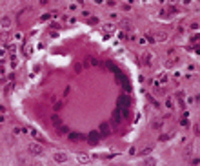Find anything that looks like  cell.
I'll return each mask as SVG.
<instances>
[{
  "label": "cell",
  "mask_w": 200,
  "mask_h": 166,
  "mask_svg": "<svg viewBox=\"0 0 200 166\" xmlns=\"http://www.w3.org/2000/svg\"><path fill=\"white\" fill-rule=\"evenodd\" d=\"M27 153H29V155H33V157H40L42 153H44V146L38 144V142H29Z\"/></svg>",
  "instance_id": "cell-1"
},
{
  "label": "cell",
  "mask_w": 200,
  "mask_h": 166,
  "mask_svg": "<svg viewBox=\"0 0 200 166\" xmlns=\"http://www.w3.org/2000/svg\"><path fill=\"white\" fill-rule=\"evenodd\" d=\"M53 161H55L56 164H64V162L69 161V155L66 152H55L53 153Z\"/></svg>",
  "instance_id": "cell-2"
},
{
  "label": "cell",
  "mask_w": 200,
  "mask_h": 166,
  "mask_svg": "<svg viewBox=\"0 0 200 166\" xmlns=\"http://www.w3.org/2000/svg\"><path fill=\"white\" fill-rule=\"evenodd\" d=\"M153 60H155V55H153L151 51H144V55H142V64H144V66H151Z\"/></svg>",
  "instance_id": "cell-3"
},
{
  "label": "cell",
  "mask_w": 200,
  "mask_h": 166,
  "mask_svg": "<svg viewBox=\"0 0 200 166\" xmlns=\"http://www.w3.org/2000/svg\"><path fill=\"white\" fill-rule=\"evenodd\" d=\"M98 133H100V137H107V135L111 133L109 122H102V124H100V128H98Z\"/></svg>",
  "instance_id": "cell-4"
},
{
  "label": "cell",
  "mask_w": 200,
  "mask_h": 166,
  "mask_svg": "<svg viewBox=\"0 0 200 166\" xmlns=\"http://www.w3.org/2000/svg\"><path fill=\"white\" fill-rule=\"evenodd\" d=\"M167 80H169V79H167V75L166 73H158V75H157V86H166L167 84Z\"/></svg>",
  "instance_id": "cell-5"
},
{
  "label": "cell",
  "mask_w": 200,
  "mask_h": 166,
  "mask_svg": "<svg viewBox=\"0 0 200 166\" xmlns=\"http://www.w3.org/2000/svg\"><path fill=\"white\" fill-rule=\"evenodd\" d=\"M164 108H166V110H175V99L173 97H166L164 99Z\"/></svg>",
  "instance_id": "cell-6"
},
{
  "label": "cell",
  "mask_w": 200,
  "mask_h": 166,
  "mask_svg": "<svg viewBox=\"0 0 200 166\" xmlns=\"http://www.w3.org/2000/svg\"><path fill=\"white\" fill-rule=\"evenodd\" d=\"M9 26H11V18H9V17H2V18H0V28L7 29Z\"/></svg>",
  "instance_id": "cell-7"
},
{
  "label": "cell",
  "mask_w": 200,
  "mask_h": 166,
  "mask_svg": "<svg viewBox=\"0 0 200 166\" xmlns=\"http://www.w3.org/2000/svg\"><path fill=\"white\" fill-rule=\"evenodd\" d=\"M98 141H100V133H98V132L89 133V142H91V144H97Z\"/></svg>",
  "instance_id": "cell-8"
},
{
  "label": "cell",
  "mask_w": 200,
  "mask_h": 166,
  "mask_svg": "<svg viewBox=\"0 0 200 166\" xmlns=\"http://www.w3.org/2000/svg\"><path fill=\"white\" fill-rule=\"evenodd\" d=\"M164 40H167V33H166V31H160V33H157L155 42H164Z\"/></svg>",
  "instance_id": "cell-9"
},
{
  "label": "cell",
  "mask_w": 200,
  "mask_h": 166,
  "mask_svg": "<svg viewBox=\"0 0 200 166\" xmlns=\"http://www.w3.org/2000/svg\"><path fill=\"white\" fill-rule=\"evenodd\" d=\"M195 102H196V95H187L186 97V104L187 106H193Z\"/></svg>",
  "instance_id": "cell-10"
},
{
  "label": "cell",
  "mask_w": 200,
  "mask_h": 166,
  "mask_svg": "<svg viewBox=\"0 0 200 166\" xmlns=\"http://www.w3.org/2000/svg\"><path fill=\"white\" fill-rule=\"evenodd\" d=\"M162 126H164V122H162V120H153L151 128H153V130H160Z\"/></svg>",
  "instance_id": "cell-11"
},
{
  "label": "cell",
  "mask_w": 200,
  "mask_h": 166,
  "mask_svg": "<svg viewBox=\"0 0 200 166\" xmlns=\"http://www.w3.org/2000/svg\"><path fill=\"white\" fill-rule=\"evenodd\" d=\"M22 133H24V130H22L20 126H15V128H13V135H16V137H20Z\"/></svg>",
  "instance_id": "cell-12"
},
{
  "label": "cell",
  "mask_w": 200,
  "mask_h": 166,
  "mask_svg": "<svg viewBox=\"0 0 200 166\" xmlns=\"http://www.w3.org/2000/svg\"><path fill=\"white\" fill-rule=\"evenodd\" d=\"M13 40L15 42H22V40H24V33H20V31H18V33H15Z\"/></svg>",
  "instance_id": "cell-13"
},
{
  "label": "cell",
  "mask_w": 200,
  "mask_h": 166,
  "mask_svg": "<svg viewBox=\"0 0 200 166\" xmlns=\"http://www.w3.org/2000/svg\"><path fill=\"white\" fill-rule=\"evenodd\" d=\"M78 7H80V6H78L76 2H71V4L67 6V9H69V11H78Z\"/></svg>",
  "instance_id": "cell-14"
},
{
  "label": "cell",
  "mask_w": 200,
  "mask_h": 166,
  "mask_svg": "<svg viewBox=\"0 0 200 166\" xmlns=\"http://www.w3.org/2000/svg\"><path fill=\"white\" fill-rule=\"evenodd\" d=\"M69 141L76 142V141H80V135H78V133H69Z\"/></svg>",
  "instance_id": "cell-15"
},
{
  "label": "cell",
  "mask_w": 200,
  "mask_h": 166,
  "mask_svg": "<svg viewBox=\"0 0 200 166\" xmlns=\"http://www.w3.org/2000/svg\"><path fill=\"white\" fill-rule=\"evenodd\" d=\"M104 4H106V6H107V7H118V4H117V2H115V0H106Z\"/></svg>",
  "instance_id": "cell-16"
},
{
  "label": "cell",
  "mask_w": 200,
  "mask_h": 166,
  "mask_svg": "<svg viewBox=\"0 0 200 166\" xmlns=\"http://www.w3.org/2000/svg\"><path fill=\"white\" fill-rule=\"evenodd\" d=\"M180 126H182V128H186L187 124H189V120H187V117H184V115H182V119H180V122H178Z\"/></svg>",
  "instance_id": "cell-17"
},
{
  "label": "cell",
  "mask_w": 200,
  "mask_h": 166,
  "mask_svg": "<svg viewBox=\"0 0 200 166\" xmlns=\"http://www.w3.org/2000/svg\"><path fill=\"white\" fill-rule=\"evenodd\" d=\"M58 133H60V135H66V133H69V128H67V126H62V124H60V130H58Z\"/></svg>",
  "instance_id": "cell-18"
},
{
  "label": "cell",
  "mask_w": 200,
  "mask_h": 166,
  "mask_svg": "<svg viewBox=\"0 0 200 166\" xmlns=\"http://www.w3.org/2000/svg\"><path fill=\"white\" fill-rule=\"evenodd\" d=\"M53 124H56V126H60V124H62V120H60V117H58L56 113L53 115Z\"/></svg>",
  "instance_id": "cell-19"
},
{
  "label": "cell",
  "mask_w": 200,
  "mask_h": 166,
  "mask_svg": "<svg viewBox=\"0 0 200 166\" xmlns=\"http://www.w3.org/2000/svg\"><path fill=\"white\" fill-rule=\"evenodd\" d=\"M173 77H175L176 80H180V79H182V71H180V69H175V73H173Z\"/></svg>",
  "instance_id": "cell-20"
},
{
  "label": "cell",
  "mask_w": 200,
  "mask_h": 166,
  "mask_svg": "<svg viewBox=\"0 0 200 166\" xmlns=\"http://www.w3.org/2000/svg\"><path fill=\"white\" fill-rule=\"evenodd\" d=\"M115 35H117V37H118V38H120V40H124V38H125V33H124V31H122V29H118V31H117V33H115Z\"/></svg>",
  "instance_id": "cell-21"
},
{
  "label": "cell",
  "mask_w": 200,
  "mask_h": 166,
  "mask_svg": "<svg viewBox=\"0 0 200 166\" xmlns=\"http://www.w3.org/2000/svg\"><path fill=\"white\" fill-rule=\"evenodd\" d=\"M9 68H11V69L18 68V60H16V58H11V64H9Z\"/></svg>",
  "instance_id": "cell-22"
},
{
  "label": "cell",
  "mask_w": 200,
  "mask_h": 166,
  "mask_svg": "<svg viewBox=\"0 0 200 166\" xmlns=\"http://www.w3.org/2000/svg\"><path fill=\"white\" fill-rule=\"evenodd\" d=\"M109 18H111V22H118V20H120V17H118L117 13H111V15H109Z\"/></svg>",
  "instance_id": "cell-23"
},
{
  "label": "cell",
  "mask_w": 200,
  "mask_h": 166,
  "mask_svg": "<svg viewBox=\"0 0 200 166\" xmlns=\"http://www.w3.org/2000/svg\"><path fill=\"white\" fill-rule=\"evenodd\" d=\"M151 152H153V148H151V146H145L144 150H142V153H144V155H147V153H151Z\"/></svg>",
  "instance_id": "cell-24"
},
{
  "label": "cell",
  "mask_w": 200,
  "mask_h": 166,
  "mask_svg": "<svg viewBox=\"0 0 200 166\" xmlns=\"http://www.w3.org/2000/svg\"><path fill=\"white\" fill-rule=\"evenodd\" d=\"M53 110H55V111H60V110H62V102H55Z\"/></svg>",
  "instance_id": "cell-25"
},
{
  "label": "cell",
  "mask_w": 200,
  "mask_h": 166,
  "mask_svg": "<svg viewBox=\"0 0 200 166\" xmlns=\"http://www.w3.org/2000/svg\"><path fill=\"white\" fill-rule=\"evenodd\" d=\"M89 24H91V26L98 24V18H97V17H91V18H89Z\"/></svg>",
  "instance_id": "cell-26"
},
{
  "label": "cell",
  "mask_w": 200,
  "mask_h": 166,
  "mask_svg": "<svg viewBox=\"0 0 200 166\" xmlns=\"http://www.w3.org/2000/svg\"><path fill=\"white\" fill-rule=\"evenodd\" d=\"M193 4V0H182V6H186V7H189Z\"/></svg>",
  "instance_id": "cell-27"
},
{
  "label": "cell",
  "mask_w": 200,
  "mask_h": 166,
  "mask_svg": "<svg viewBox=\"0 0 200 166\" xmlns=\"http://www.w3.org/2000/svg\"><path fill=\"white\" fill-rule=\"evenodd\" d=\"M6 48H4V46H2V48H0V58H4V57H6Z\"/></svg>",
  "instance_id": "cell-28"
},
{
  "label": "cell",
  "mask_w": 200,
  "mask_h": 166,
  "mask_svg": "<svg viewBox=\"0 0 200 166\" xmlns=\"http://www.w3.org/2000/svg\"><path fill=\"white\" fill-rule=\"evenodd\" d=\"M78 161H80V162H87V161H89V157H86V155H80V157H78Z\"/></svg>",
  "instance_id": "cell-29"
},
{
  "label": "cell",
  "mask_w": 200,
  "mask_h": 166,
  "mask_svg": "<svg viewBox=\"0 0 200 166\" xmlns=\"http://www.w3.org/2000/svg\"><path fill=\"white\" fill-rule=\"evenodd\" d=\"M127 152H129V155H135V153H137V148H135V146H131Z\"/></svg>",
  "instance_id": "cell-30"
},
{
  "label": "cell",
  "mask_w": 200,
  "mask_h": 166,
  "mask_svg": "<svg viewBox=\"0 0 200 166\" xmlns=\"http://www.w3.org/2000/svg\"><path fill=\"white\" fill-rule=\"evenodd\" d=\"M122 9H124V11H131V6H129V4H124V7H122Z\"/></svg>",
  "instance_id": "cell-31"
},
{
  "label": "cell",
  "mask_w": 200,
  "mask_h": 166,
  "mask_svg": "<svg viewBox=\"0 0 200 166\" xmlns=\"http://www.w3.org/2000/svg\"><path fill=\"white\" fill-rule=\"evenodd\" d=\"M195 68H196L195 64H189V66H187V71H195Z\"/></svg>",
  "instance_id": "cell-32"
},
{
  "label": "cell",
  "mask_w": 200,
  "mask_h": 166,
  "mask_svg": "<svg viewBox=\"0 0 200 166\" xmlns=\"http://www.w3.org/2000/svg\"><path fill=\"white\" fill-rule=\"evenodd\" d=\"M115 28V26H113V24H106V29H107V31H111V29Z\"/></svg>",
  "instance_id": "cell-33"
},
{
  "label": "cell",
  "mask_w": 200,
  "mask_h": 166,
  "mask_svg": "<svg viewBox=\"0 0 200 166\" xmlns=\"http://www.w3.org/2000/svg\"><path fill=\"white\" fill-rule=\"evenodd\" d=\"M95 4H98V6H104V0H93Z\"/></svg>",
  "instance_id": "cell-34"
},
{
  "label": "cell",
  "mask_w": 200,
  "mask_h": 166,
  "mask_svg": "<svg viewBox=\"0 0 200 166\" xmlns=\"http://www.w3.org/2000/svg\"><path fill=\"white\" fill-rule=\"evenodd\" d=\"M4 122H6V117L2 115V117H0V124H4Z\"/></svg>",
  "instance_id": "cell-35"
},
{
  "label": "cell",
  "mask_w": 200,
  "mask_h": 166,
  "mask_svg": "<svg viewBox=\"0 0 200 166\" xmlns=\"http://www.w3.org/2000/svg\"><path fill=\"white\" fill-rule=\"evenodd\" d=\"M0 111H2V113H4V111H6V108H4V106H2V104H0Z\"/></svg>",
  "instance_id": "cell-36"
},
{
  "label": "cell",
  "mask_w": 200,
  "mask_h": 166,
  "mask_svg": "<svg viewBox=\"0 0 200 166\" xmlns=\"http://www.w3.org/2000/svg\"><path fill=\"white\" fill-rule=\"evenodd\" d=\"M158 2H160V4H164V2H166V0H158Z\"/></svg>",
  "instance_id": "cell-37"
}]
</instances>
